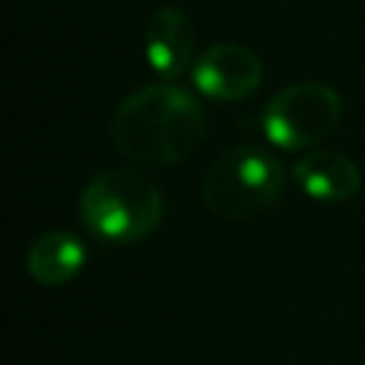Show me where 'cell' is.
<instances>
[{"instance_id": "obj_1", "label": "cell", "mask_w": 365, "mask_h": 365, "mask_svg": "<svg viewBox=\"0 0 365 365\" xmlns=\"http://www.w3.org/2000/svg\"><path fill=\"white\" fill-rule=\"evenodd\" d=\"M111 137L140 165H174L200 148L205 111L182 86L148 83L114 108Z\"/></svg>"}, {"instance_id": "obj_2", "label": "cell", "mask_w": 365, "mask_h": 365, "mask_svg": "<svg viewBox=\"0 0 365 365\" xmlns=\"http://www.w3.org/2000/svg\"><path fill=\"white\" fill-rule=\"evenodd\" d=\"M165 200L160 185L131 168H106L80 194L86 228L106 242H140L163 222Z\"/></svg>"}, {"instance_id": "obj_3", "label": "cell", "mask_w": 365, "mask_h": 365, "mask_svg": "<svg viewBox=\"0 0 365 365\" xmlns=\"http://www.w3.org/2000/svg\"><path fill=\"white\" fill-rule=\"evenodd\" d=\"M285 188L279 157L262 145L222 151L202 177V202L220 220H251L271 208Z\"/></svg>"}, {"instance_id": "obj_4", "label": "cell", "mask_w": 365, "mask_h": 365, "mask_svg": "<svg viewBox=\"0 0 365 365\" xmlns=\"http://www.w3.org/2000/svg\"><path fill=\"white\" fill-rule=\"evenodd\" d=\"M339 120L342 97L336 94V88L319 80L285 86L265 103L259 114V125L268 143L285 151H305L319 145L336 131Z\"/></svg>"}, {"instance_id": "obj_5", "label": "cell", "mask_w": 365, "mask_h": 365, "mask_svg": "<svg viewBox=\"0 0 365 365\" xmlns=\"http://www.w3.org/2000/svg\"><path fill=\"white\" fill-rule=\"evenodd\" d=\"M191 80L208 100L237 103L259 88L262 60L240 43H214L197 57Z\"/></svg>"}, {"instance_id": "obj_6", "label": "cell", "mask_w": 365, "mask_h": 365, "mask_svg": "<svg viewBox=\"0 0 365 365\" xmlns=\"http://www.w3.org/2000/svg\"><path fill=\"white\" fill-rule=\"evenodd\" d=\"M291 174H294V182L299 185V191L319 202H345L362 185V174H359L356 163L348 154L328 151V148L305 151L294 163Z\"/></svg>"}, {"instance_id": "obj_7", "label": "cell", "mask_w": 365, "mask_h": 365, "mask_svg": "<svg viewBox=\"0 0 365 365\" xmlns=\"http://www.w3.org/2000/svg\"><path fill=\"white\" fill-rule=\"evenodd\" d=\"M194 57V26L180 6H160L145 26V60L165 77H180Z\"/></svg>"}, {"instance_id": "obj_8", "label": "cell", "mask_w": 365, "mask_h": 365, "mask_svg": "<svg viewBox=\"0 0 365 365\" xmlns=\"http://www.w3.org/2000/svg\"><path fill=\"white\" fill-rule=\"evenodd\" d=\"M86 265V245L71 231H46L31 240L26 251V268L34 282L57 288L71 282Z\"/></svg>"}]
</instances>
